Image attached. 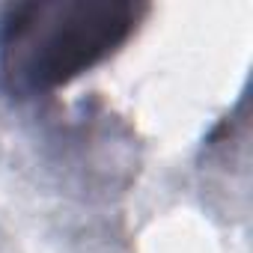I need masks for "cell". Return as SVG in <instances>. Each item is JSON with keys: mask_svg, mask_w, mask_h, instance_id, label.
<instances>
[{"mask_svg": "<svg viewBox=\"0 0 253 253\" xmlns=\"http://www.w3.org/2000/svg\"><path fill=\"white\" fill-rule=\"evenodd\" d=\"M137 6L116 0H48L12 6L0 18V84L36 95L69 84L134 30Z\"/></svg>", "mask_w": 253, "mask_h": 253, "instance_id": "obj_1", "label": "cell"}]
</instances>
